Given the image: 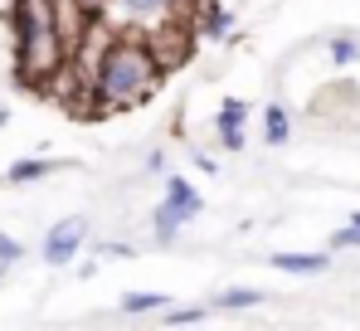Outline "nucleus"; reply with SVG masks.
Here are the masks:
<instances>
[{"label": "nucleus", "mask_w": 360, "mask_h": 331, "mask_svg": "<svg viewBox=\"0 0 360 331\" xmlns=\"http://www.w3.org/2000/svg\"><path fill=\"white\" fill-rule=\"evenodd\" d=\"M161 83H166V68L151 54V44L141 35L117 30L88 73V112H127L146 103Z\"/></svg>", "instance_id": "obj_1"}, {"label": "nucleus", "mask_w": 360, "mask_h": 331, "mask_svg": "<svg viewBox=\"0 0 360 331\" xmlns=\"http://www.w3.org/2000/svg\"><path fill=\"white\" fill-rule=\"evenodd\" d=\"M63 63H68V49H63L54 25H39V30L15 35V78H20V88L44 93V83L59 73Z\"/></svg>", "instance_id": "obj_2"}, {"label": "nucleus", "mask_w": 360, "mask_h": 331, "mask_svg": "<svg viewBox=\"0 0 360 331\" xmlns=\"http://www.w3.org/2000/svg\"><path fill=\"white\" fill-rule=\"evenodd\" d=\"M200 215V190L185 175H166V200L156 210V244H176L180 224Z\"/></svg>", "instance_id": "obj_3"}, {"label": "nucleus", "mask_w": 360, "mask_h": 331, "mask_svg": "<svg viewBox=\"0 0 360 331\" xmlns=\"http://www.w3.org/2000/svg\"><path fill=\"white\" fill-rule=\"evenodd\" d=\"M83 239H88V220H83V215H68V220H59L49 234H44V263H54V268L73 263V254L83 249Z\"/></svg>", "instance_id": "obj_4"}, {"label": "nucleus", "mask_w": 360, "mask_h": 331, "mask_svg": "<svg viewBox=\"0 0 360 331\" xmlns=\"http://www.w3.org/2000/svg\"><path fill=\"white\" fill-rule=\"evenodd\" d=\"M243 122H248V103L243 98H224L219 117H214V132H219V146L224 151H239L243 146Z\"/></svg>", "instance_id": "obj_5"}, {"label": "nucleus", "mask_w": 360, "mask_h": 331, "mask_svg": "<svg viewBox=\"0 0 360 331\" xmlns=\"http://www.w3.org/2000/svg\"><path fill=\"white\" fill-rule=\"evenodd\" d=\"M229 25H234V15H229L219 0H210L205 10H195V35H205V39H224Z\"/></svg>", "instance_id": "obj_6"}, {"label": "nucleus", "mask_w": 360, "mask_h": 331, "mask_svg": "<svg viewBox=\"0 0 360 331\" xmlns=\"http://www.w3.org/2000/svg\"><path fill=\"white\" fill-rule=\"evenodd\" d=\"M273 268H278V273L311 277V273H326L331 258H326V254H273Z\"/></svg>", "instance_id": "obj_7"}, {"label": "nucleus", "mask_w": 360, "mask_h": 331, "mask_svg": "<svg viewBox=\"0 0 360 331\" xmlns=\"http://www.w3.org/2000/svg\"><path fill=\"white\" fill-rule=\"evenodd\" d=\"M171 297L166 292H127L122 297V317H151V312H166Z\"/></svg>", "instance_id": "obj_8"}, {"label": "nucleus", "mask_w": 360, "mask_h": 331, "mask_svg": "<svg viewBox=\"0 0 360 331\" xmlns=\"http://www.w3.org/2000/svg\"><path fill=\"white\" fill-rule=\"evenodd\" d=\"M288 132H292V117L283 103H268L263 108V137H268V146H283L288 142Z\"/></svg>", "instance_id": "obj_9"}, {"label": "nucleus", "mask_w": 360, "mask_h": 331, "mask_svg": "<svg viewBox=\"0 0 360 331\" xmlns=\"http://www.w3.org/2000/svg\"><path fill=\"white\" fill-rule=\"evenodd\" d=\"M258 302H268L258 287H224L210 307H219V312H248V307H258Z\"/></svg>", "instance_id": "obj_10"}, {"label": "nucleus", "mask_w": 360, "mask_h": 331, "mask_svg": "<svg viewBox=\"0 0 360 331\" xmlns=\"http://www.w3.org/2000/svg\"><path fill=\"white\" fill-rule=\"evenodd\" d=\"M127 15H176V10H195V0H117Z\"/></svg>", "instance_id": "obj_11"}, {"label": "nucleus", "mask_w": 360, "mask_h": 331, "mask_svg": "<svg viewBox=\"0 0 360 331\" xmlns=\"http://www.w3.org/2000/svg\"><path fill=\"white\" fill-rule=\"evenodd\" d=\"M59 166L54 161H15L10 170H5V180L10 185H30V180H44V175H54Z\"/></svg>", "instance_id": "obj_12"}, {"label": "nucleus", "mask_w": 360, "mask_h": 331, "mask_svg": "<svg viewBox=\"0 0 360 331\" xmlns=\"http://www.w3.org/2000/svg\"><path fill=\"white\" fill-rule=\"evenodd\" d=\"M356 58H360V44L351 35H336V39H331V63H336V68H351Z\"/></svg>", "instance_id": "obj_13"}, {"label": "nucleus", "mask_w": 360, "mask_h": 331, "mask_svg": "<svg viewBox=\"0 0 360 331\" xmlns=\"http://www.w3.org/2000/svg\"><path fill=\"white\" fill-rule=\"evenodd\" d=\"M171 327H195V322H205V307H166L161 312Z\"/></svg>", "instance_id": "obj_14"}, {"label": "nucleus", "mask_w": 360, "mask_h": 331, "mask_svg": "<svg viewBox=\"0 0 360 331\" xmlns=\"http://www.w3.org/2000/svg\"><path fill=\"white\" fill-rule=\"evenodd\" d=\"M331 249H360V224H351V229H336V234H331Z\"/></svg>", "instance_id": "obj_15"}, {"label": "nucleus", "mask_w": 360, "mask_h": 331, "mask_svg": "<svg viewBox=\"0 0 360 331\" xmlns=\"http://www.w3.org/2000/svg\"><path fill=\"white\" fill-rule=\"evenodd\" d=\"M20 239H10V234H0V263H20Z\"/></svg>", "instance_id": "obj_16"}, {"label": "nucleus", "mask_w": 360, "mask_h": 331, "mask_svg": "<svg viewBox=\"0 0 360 331\" xmlns=\"http://www.w3.org/2000/svg\"><path fill=\"white\" fill-rule=\"evenodd\" d=\"M190 161L200 166V170H214V156H205V151H200V146H190Z\"/></svg>", "instance_id": "obj_17"}, {"label": "nucleus", "mask_w": 360, "mask_h": 331, "mask_svg": "<svg viewBox=\"0 0 360 331\" xmlns=\"http://www.w3.org/2000/svg\"><path fill=\"white\" fill-rule=\"evenodd\" d=\"M146 166H151V170H166V166H171V156H166V151H151V156H146Z\"/></svg>", "instance_id": "obj_18"}, {"label": "nucleus", "mask_w": 360, "mask_h": 331, "mask_svg": "<svg viewBox=\"0 0 360 331\" xmlns=\"http://www.w3.org/2000/svg\"><path fill=\"white\" fill-rule=\"evenodd\" d=\"M83 5H88V10H103V0H83Z\"/></svg>", "instance_id": "obj_19"}, {"label": "nucleus", "mask_w": 360, "mask_h": 331, "mask_svg": "<svg viewBox=\"0 0 360 331\" xmlns=\"http://www.w3.org/2000/svg\"><path fill=\"white\" fill-rule=\"evenodd\" d=\"M5 268H10V263H0V277H5Z\"/></svg>", "instance_id": "obj_20"}, {"label": "nucleus", "mask_w": 360, "mask_h": 331, "mask_svg": "<svg viewBox=\"0 0 360 331\" xmlns=\"http://www.w3.org/2000/svg\"><path fill=\"white\" fill-rule=\"evenodd\" d=\"M351 224H360V215H356V220H351Z\"/></svg>", "instance_id": "obj_21"}]
</instances>
